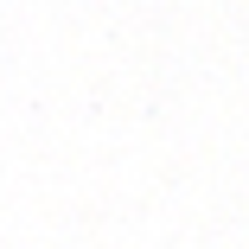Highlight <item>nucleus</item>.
Returning <instances> with one entry per match:
<instances>
[]
</instances>
